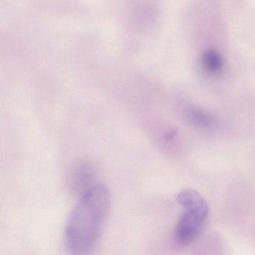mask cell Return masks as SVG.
<instances>
[{
    "label": "cell",
    "instance_id": "obj_1",
    "mask_svg": "<svg viewBox=\"0 0 255 255\" xmlns=\"http://www.w3.org/2000/svg\"><path fill=\"white\" fill-rule=\"evenodd\" d=\"M111 204L107 186L94 185L83 192L73 209L65 231L67 249L73 255H89L98 246Z\"/></svg>",
    "mask_w": 255,
    "mask_h": 255
},
{
    "label": "cell",
    "instance_id": "obj_2",
    "mask_svg": "<svg viewBox=\"0 0 255 255\" xmlns=\"http://www.w3.org/2000/svg\"><path fill=\"white\" fill-rule=\"evenodd\" d=\"M179 219L175 230V239L181 245L192 243L204 228L209 215L207 201L201 197L190 205Z\"/></svg>",
    "mask_w": 255,
    "mask_h": 255
},
{
    "label": "cell",
    "instance_id": "obj_3",
    "mask_svg": "<svg viewBox=\"0 0 255 255\" xmlns=\"http://www.w3.org/2000/svg\"><path fill=\"white\" fill-rule=\"evenodd\" d=\"M93 170L89 165H83L76 171L74 175V187L77 190L81 191L82 194L94 185H91L93 180Z\"/></svg>",
    "mask_w": 255,
    "mask_h": 255
},
{
    "label": "cell",
    "instance_id": "obj_5",
    "mask_svg": "<svg viewBox=\"0 0 255 255\" xmlns=\"http://www.w3.org/2000/svg\"><path fill=\"white\" fill-rule=\"evenodd\" d=\"M189 117L194 124L204 128H212L215 125V120L213 116L201 110H192Z\"/></svg>",
    "mask_w": 255,
    "mask_h": 255
},
{
    "label": "cell",
    "instance_id": "obj_4",
    "mask_svg": "<svg viewBox=\"0 0 255 255\" xmlns=\"http://www.w3.org/2000/svg\"><path fill=\"white\" fill-rule=\"evenodd\" d=\"M202 64L209 72L216 73L222 68L223 62L222 58L216 52L208 50L202 56Z\"/></svg>",
    "mask_w": 255,
    "mask_h": 255
}]
</instances>
